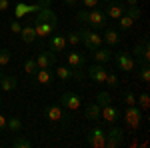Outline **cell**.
Segmentation results:
<instances>
[{
    "mask_svg": "<svg viewBox=\"0 0 150 148\" xmlns=\"http://www.w3.org/2000/svg\"><path fill=\"white\" fill-rule=\"evenodd\" d=\"M32 26L36 30V38H48L50 34H54L58 30V16L54 14V10L50 6H46V8L36 12Z\"/></svg>",
    "mask_w": 150,
    "mask_h": 148,
    "instance_id": "cell-1",
    "label": "cell"
},
{
    "mask_svg": "<svg viewBox=\"0 0 150 148\" xmlns=\"http://www.w3.org/2000/svg\"><path fill=\"white\" fill-rule=\"evenodd\" d=\"M76 18L80 20V22H86L90 24V28L92 30H104L106 28V14H104V10H100V8H88V10H80L78 14H76Z\"/></svg>",
    "mask_w": 150,
    "mask_h": 148,
    "instance_id": "cell-2",
    "label": "cell"
},
{
    "mask_svg": "<svg viewBox=\"0 0 150 148\" xmlns=\"http://www.w3.org/2000/svg\"><path fill=\"white\" fill-rule=\"evenodd\" d=\"M78 34H80V42L84 44V48H86V50H90V52L96 50V48H100V46L104 44V42H102V36L98 34L96 30H80Z\"/></svg>",
    "mask_w": 150,
    "mask_h": 148,
    "instance_id": "cell-3",
    "label": "cell"
},
{
    "mask_svg": "<svg viewBox=\"0 0 150 148\" xmlns=\"http://www.w3.org/2000/svg\"><path fill=\"white\" fill-rule=\"evenodd\" d=\"M112 58H114L116 66H118V70H122V72H132V70L136 68V60H134V56L130 54V52H116V54H112Z\"/></svg>",
    "mask_w": 150,
    "mask_h": 148,
    "instance_id": "cell-4",
    "label": "cell"
},
{
    "mask_svg": "<svg viewBox=\"0 0 150 148\" xmlns=\"http://www.w3.org/2000/svg\"><path fill=\"white\" fill-rule=\"evenodd\" d=\"M44 114H46V118L50 122H68L70 120V110L64 112V108L60 104H50V106H46Z\"/></svg>",
    "mask_w": 150,
    "mask_h": 148,
    "instance_id": "cell-5",
    "label": "cell"
},
{
    "mask_svg": "<svg viewBox=\"0 0 150 148\" xmlns=\"http://www.w3.org/2000/svg\"><path fill=\"white\" fill-rule=\"evenodd\" d=\"M60 106L62 108H66V110H70V112H74V110H78L82 106V100L78 94H74L72 90H66L62 96H60Z\"/></svg>",
    "mask_w": 150,
    "mask_h": 148,
    "instance_id": "cell-6",
    "label": "cell"
},
{
    "mask_svg": "<svg viewBox=\"0 0 150 148\" xmlns=\"http://www.w3.org/2000/svg\"><path fill=\"white\" fill-rule=\"evenodd\" d=\"M132 56L138 58L140 64H148L150 62V48H148V36H144L140 42H136L134 50H132Z\"/></svg>",
    "mask_w": 150,
    "mask_h": 148,
    "instance_id": "cell-7",
    "label": "cell"
},
{
    "mask_svg": "<svg viewBox=\"0 0 150 148\" xmlns=\"http://www.w3.org/2000/svg\"><path fill=\"white\" fill-rule=\"evenodd\" d=\"M86 142L90 144L92 148H104L106 146V130H102L100 126L92 128L86 136Z\"/></svg>",
    "mask_w": 150,
    "mask_h": 148,
    "instance_id": "cell-8",
    "label": "cell"
},
{
    "mask_svg": "<svg viewBox=\"0 0 150 148\" xmlns=\"http://www.w3.org/2000/svg\"><path fill=\"white\" fill-rule=\"evenodd\" d=\"M124 120H126V124L130 128H138L142 124V112H140V108L134 104V106H126V110H124Z\"/></svg>",
    "mask_w": 150,
    "mask_h": 148,
    "instance_id": "cell-9",
    "label": "cell"
},
{
    "mask_svg": "<svg viewBox=\"0 0 150 148\" xmlns=\"http://www.w3.org/2000/svg\"><path fill=\"white\" fill-rule=\"evenodd\" d=\"M34 60H36V66H38V68H52V66L56 64V52H52V50H42Z\"/></svg>",
    "mask_w": 150,
    "mask_h": 148,
    "instance_id": "cell-10",
    "label": "cell"
},
{
    "mask_svg": "<svg viewBox=\"0 0 150 148\" xmlns=\"http://www.w3.org/2000/svg\"><path fill=\"white\" fill-rule=\"evenodd\" d=\"M54 76H58L60 80H64V82H68V80H72V78H76V80L84 78V74H82L78 68H70V66H58Z\"/></svg>",
    "mask_w": 150,
    "mask_h": 148,
    "instance_id": "cell-11",
    "label": "cell"
},
{
    "mask_svg": "<svg viewBox=\"0 0 150 148\" xmlns=\"http://www.w3.org/2000/svg\"><path fill=\"white\" fill-rule=\"evenodd\" d=\"M106 74H108V70H106V66L104 64H90V68H88V76H90V80L92 82H96V84H104L106 82Z\"/></svg>",
    "mask_w": 150,
    "mask_h": 148,
    "instance_id": "cell-12",
    "label": "cell"
},
{
    "mask_svg": "<svg viewBox=\"0 0 150 148\" xmlns=\"http://www.w3.org/2000/svg\"><path fill=\"white\" fill-rule=\"evenodd\" d=\"M122 142H124V132H122V128L114 126V128H110V130L106 132V146L108 148H116V146H120Z\"/></svg>",
    "mask_w": 150,
    "mask_h": 148,
    "instance_id": "cell-13",
    "label": "cell"
},
{
    "mask_svg": "<svg viewBox=\"0 0 150 148\" xmlns=\"http://www.w3.org/2000/svg\"><path fill=\"white\" fill-rule=\"evenodd\" d=\"M124 2H118V0H110V2H106V8H104V14L108 16V18H112V20H118L122 14H124Z\"/></svg>",
    "mask_w": 150,
    "mask_h": 148,
    "instance_id": "cell-14",
    "label": "cell"
},
{
    "mask_svg": "<svg viewBox=\"0 0 150 148\" xmlns=\"http://www.w3.org/2000/svg\"><path fill=\"white\" fill-rule=\"evenodd\" d=\"M64 48H66V36L56 34V32L48 36V50L60 54V52H64Z\"/></svg>",
    "mask_w": 150,
    "mask_h": 148,
    "instance_id": "cell-15",
    "label": "cell"
},
{
    "mask_svg": "<svg viewBox=\"0 0 150 148\" xmlns=\"http://www.w3.org/2000/svg\"><path fill=\"white\" fill-rule=\"evenodd\" d=\"M120 110L116 108V106H112V104H106V106H102L100 108V120H106L108 124H114L116 120L120 118Z\"/></svg>",
    "mask_w": 150,
    "mask_h": 148,
    "instance_id": "cell-16",
    "label": "cell"
},
{
    "mask_svg": "<svg viewBox=\"0 0 150 148\" xmlns=\"http://www.w3.org/2000/svg\"><path fill=\"white\" fill-rule=\"evenodd\" d=\"M66 60H68L70 68H82L86 64V54H82L78 50H70L68 54H66Z\"/></svg>",
    "mask_w": 150,
    "mask_h": 148,
    "instance_id": "cell-17",
    "label": "cell"
},
{
    "mask_svg": "<svg viewBox=\"0 0 150 148\" xmlns=\"http://www.w3.org/2000/svg\"><path fill=\"white\" fill-rule=\"evenodd\" d=\"M120 30H114V28H104V34H102V42H106L108 46H116L120 44Z\"/></svg>",
    "mask_w": 150,
    "mask_h": 148,
    "instance_id": "cell-18",
    "label": "cell"
},
{
    "mask_svg": "<svg viewBox=\"0 0 150 148\" xmlns=\"http://www.w3.org/2000/svg\"><path fill=\"white\" fill-rule=\"evenodd\" d=\"M34 78L38 84H50L52 80H54V72L50 68H38L34 74Z\"/></svg>",
    "mask_w": 150,
    "mask_h": 148,
    "instance_id": "cell-19",
    "label": "cell"
},
{
    "mask_svg": "<svg viewBox=\"0 0 150 148\" xmlns=\"http://www.w3.org/2000/svg\"><path fill=\"white\" fill-rule=\"evenodd\" d=\"M94 54V60H96V62H98V64H106V62H110V60H112V54H114V52H110V50H108V48H102V46H100V48H96V50H92Z\"/></svg>",
    "mask_w": 150,
    "mask_h": 148,
    "instance_id": "cell-20",
    "label": "cell"
},
{
    "mask_svg": "<svg viewBox=\"0 0 150 148\" xmlns=\"http://www.w3.org/2000/svg\"><path fill=\"white\" fill-rule=\"evenodd\" d=\"M20 38H22L26 44H32L36 40V30L32 24H26V26H22V30H20Z\"/></svg>",
    "mask_w": 150,
    "mask_h": 148,
    "instance_id": "cell-21",
    "label": "cell"
},
{
    "mask_svg": "<svg viewBox=\"0 0 150 148\" xmlns=\"http://www.w3.org/2000/svg\"><path fill=\"white\" fill-rule=\"evenodd\" d=\"M16 84H18V78L16 76H4L2 74V80H0V88L4 92H10L16 88Z\"/></svg>",
    "mask_w": 150,
    "mask_h": 148,
    "instance_id": "cell-22",
    "label": "cell"
},
{
    "mask_svg": "<svg viewBox=\"0 0 150 148\" xmlns=\"http://www.w3.org/2000/svg\"><path fill=\"white\" fill-rule=\"evenodd\" d=\"M6 130H10V132H20V130H22V120H20L18 116L6 118Z\"/></svg>",
    "mask_w": 150,
    "mask_h": 148,
    "instance_id": "cell-23",
    "label": "cell"
},
{
    "mask_svg": "<svg viewBox=\"0 0 150 148\" xmlns=\"http://www.w3.org/2000/svg\"><path fill=\"white\" fill-rule=\"evenodd\" d=\"M84 112H86V118H88V120H100V106L96 102L88 104Z\"/></svg>",
    "mask_w": 150,
    "mask_h": 148,
    "instance_id": "cell-24",
    "label": "cell"
},
{
    "mask_svg": "<svg viewBox=\"0 0 150 148\" xmlns=\"http://www.w3.org/2000/svg\"><path fill=\"white\" fill-rule=\"evenodd\" d=\"M134 26V20L130 18V16H126V14H122L120 18H118V30H122V32H126V30H130Z\"/></svg>",
    "mask_w": 150,
    "mask_h": 148,
    "instance_id": "cell-25",
    "label": "cell"
},
{
    "mask_svg": "<svg viewBox=\"0 0 150 148\" xmlns=\"http://www.w3.org/2000/svg\"><path fill=\"white\" fill-rule=\"evenodd\" d=\"M136 106H140L142 110H148V108H150V96H148V92H142L138 98H136Z\"/></svg>",
    "mask_w": 150,
    "mask_h": 148,
    "instance_id": "cell-26",
    "label": "cell"
},
{
    "mask_svg": "<svg viewBox=\"0 0 150 148\" xmlns=\"http://www.w3.org/2000/svg\"><path fill=\"white\" fill-rule=\"evenodd\" d=\"M36 70H38V66H36V60H34V58H26V60H24V72L34 76Z\"/></svg>",
    "mask_w": 150,
    "mask_h": 148,
    "instance_id": "cell-27",
    "label": "cell"
},
{
    "mask_svg": "<svg viewBox=\"0 0 150 148\" xmlns=\"http://www.w3.org/2000/svg\"><path fill=\"white\" fill-rule=\"evenodd\" d=\"M124 14H126V16H130L134 22H136L140 16H142V12H140L138 6H126V8H124Z\"/></svg>",
    "mask_w": 150,
    "mask_h": 148,
    "instance_id": "cell-28",
    "label": "cell"
},
{
    "mask_svg": "<svg viewBox=\"0 0 150 148\" xmlns=\"http://www.w3.org/2000/svg\"><path fill=\"white\" fill-rule=\"evenodd\" d=\"M12 146L14 148H30L32 142H30L28 138H24V136H16L14 140H12Z\"/></svg>",
    "mask_w": 150,
    "mask_h": 148,
    "instance_id": "cell-29",
    "label": "cell"
},
{
    "mask_svg": "<svg viewBox=\"0 0 150 148\" xmlns=\"http://www.w3.org/2000/svg\"><path fill=\"white\" fill-rule=\"evenodd\" d=\"M104 84H108L110 88H118V86H120V78L116 76L114 72H108V74H106V82H104Z\"/></svg>",
    "mask_w": 150,
    "mask_h": 148,
    "instance_id": "cell-30",
    "label": "cell"
},
{
    "mask_svg": "<svg viewBox=\"0 0 150 148\" xmlns=\"http://www.w3.org/2000/svg\"><path fill=\"white\" fill-rule=\"evenodd\" d=\"M112 102V98H110V94L108 92H98V96H96V104L102 108V106H106V104Z\"/></svg>",
    "mask_w": 150,
    "mask_h": 148,
    "instance_id": "cell-31",
    "label": "cell"
},
{
    "mask_svg": "<svg viewBox=\"0 0 150 148\" xmlns=\"http://www.w3.org/2000/svg\"><path fill=\"white\" fill-rule=\"evenodd\" d=\"M26 14H28V10H26V4H24V2H18V4L14 6V18H18V20H20L22 16H26Z\"/></svg>",
    "mask_w": 150,
    "mask_h": 148,
    "instance_id": "cell-32",
    "label": "cell"
},
{
    "mask_svg": "<svg viewBox=\"0 0 150 148\" xmlns=\"http://www.w3.org/2000/svg\"><path fill=\"white\" fill-rule=\"evenodd\" d=\"M8 62H10V50L8 48H2L0 50V68L8 66Z\"/></svg>",
    "mask_w": 150,
    "mask_h": 148,
    "instance_id": "cell-33",
    "label": "cell"
},
{
    "mask_svg": "<svg viewBox=\"0 0 150 148\" xmlns=\"http://www.w3.org/2000/svg\"><path fill=\"white\" fill-rule=\"evenodd\" d=\"M140 80H142L144 84H148V82H150V68H148V64H140Z\"/></svg>",
    "mask_w": 150,
    "mask_h": 148,
    "instance_id": "cell-34",
    "label": "cell"
},
{
    "mask_svg": "<svg viewBox=\"0 0 150 148\" xmlns=\"http://www.w3.org/2000/svg\"><path fill=\"white\" fill-rule=\"evenodd\" d=\"M124 104H126V106H134V104H136V94L132 90L124 92Z\"/></svg>",
    "mask_w": 150,
    "mask_h": 148,
    "instance_id": "cell-35",
    "label": "cell"
},
{
    "mask_svg": "<svg viewBox=\"0 0 150 148\" xmlns=\"http://www.w3.org/2000/svg\"><path fill=\"white\" fill-rule=\"evenodd\" d=\"M66 44H72V46L80 44V34H78V32H70V34L66 36Z\"/></svg>",
    "mask_w": 150,
    "mask_h": 148,
    "instance_id": "cell-36",
    "label": "cell"
},
{
    "mask_svg": "<svg viewBox=\"0 0 150 148\" xmlns=\"http://www.w3.org/2000/svg\"><path fill=\"white\" fill-rule=\"evenodd\" d=\"M10 30L14 32V34H20V30H22V24H20V20L18 18H14L10 22Z\"/></svg>",
    "mask_w": 150,
    "mask_h": 148,
    "instance_id": "cell-37",
    "label": "cell"
},
{
    "mask_svg": "<svg viewBox=\"0 0 150 148\" xmlns=\"http://www.w3.org/2000/svg\"><path fill=\"white\" fill-rule=\"evenodd\" d=\"M78 2H82L86 8H98V4H100V0H78Z\"/></svg>",
    "mask_w": 150,
    "mask_h": 148,
    "instance_id": "cell-38",
    "label": "cell"
},
{
    "mask_svg": "<svg viewBox=\"0 0 150 148\" xmlns=\"http://www.w3.org/2000/svg\"><path fill=\"white\" fill-rule=\"evenodd\" d=\"M4 130H6V116L0 114V132H4Z\"/></svg>",
    "mask_w": 150,
    "mask_h": 148,
    "instance_id": "cell-39",
    "label": "cell"
},
{
    "mask_svg": "<svg viewBox=\"0 0 150 148\" xmlns=\"http://www.w3.org/2000/svg\"><path fill=\"white\" fill-rule=\"evenodd\" d=\"M10 6V0H0V10H6Z\"/></svg>",
    "mask_w": 150,
    "mask_h": 148,
    "instance_id": "cell-40",
    "label": "cell"
},
{
    "mask_svg": "<svg viewBox=\"0 0 150 148\" xmlns=\"http://www.w3.org/2000/svg\"><path fill=\"white\" fill-rule=\"evenodd\" d=\"M64 4H66V6H76L78 0H64Z\"/></svg>",
    "mask_w": 150,
    "mask_h": 148,
    "instance_id": "cell-41",
    "label": "cell"
},
{
    "mask_svg": "<svg viewBox=\"0 0 150 148\" xmlns=\"http://www.w3.org/2000/svg\"><path fill=\"white\" fill-rule=\"evenodd\" d=\"M136 2H138V0H126L124 4H128V6H136Z\"/></svg>",
    "mask_w": 150,
    "mask_h": 148,
    "instance_id": "cell-42",
    "label": "cell"
},
{
    "mask_svg": "<svg viewBox=\"0 0 150 148\" xmlns=\"http://www.w3.org/2000/svg\"><path fill=\"white\" fill-rule=\"evenodd\" d=\"M0 80H2V68H0Z\"/></svg>",
    "mask_w": 150,
    "mask_h": 148,
    "instance_id": "cell-43",
    "label": "cell"
},
{
    "mask_svg": "<svg viewBox=\"0 0 150 148\" xmlns=\"http://www.w3.org/2000/svg\"><path fill=\"white\" fill-rule=\"evenodd\" d=\"M118 2H126V0H118Z\"/></svg>",
    "mask_w": 150,
    "mask_h": 148,
    "instance_id": "cell-44",
    "label": "cell"
},
{
    "mask_svg": "<svg viewBox=\"0 0 150 148\" xmlns=\"http://www.w3.org/2000/svg\"><path fill=\"white\" fill-rule=\"evenodd\" d=\"M102 2H110V0H102Z\"/></svg>",
    "mask_w": 150,
    "mask_h": 148,
    "instance_id": "cell-45",
    "label": "cell"
},
{
    "mask_svg": "<svg viewBox=\"0 0 150 148\" xmlns=\"http://www.w3.org/2000/svg\"><path fill=\"white\" fill-rule=\"evenodd\" d=\"M0 106H2V98H0Z\"/></svg>",
    "mask_w": 150,
    "mask_h": 148,
    "instance_id": "cell-46",
    "label": "cell"
}]
</instances>
